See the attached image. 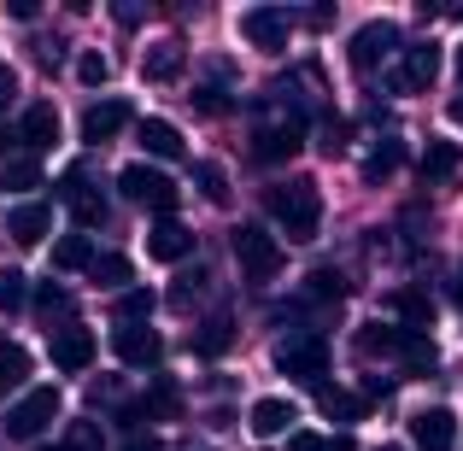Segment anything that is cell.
<instances>
[{
    "instance_id": "obj_1",
    "label": "cell",
    "mask_w": 463,
    "mask_h": 451,
    "mask_svg": "<svg viewBox=\"0 0 463 451\" xmlns=\"http://www.w3.org/2000/svg\"><path fill=\"white\" fill-rule=\"evenodd\" d=\"M270 217L282 223L288 240H317V229H323V188H317L311 176L276 182L270 188Z\"/></svg>"
},
{
    "instance_id": "obj_2",
    "label": "cell",
    "mask_w": 463,
    "mask_h": 451,
    "mask_svg": "<svg viewBox=\"0 0 463 451\" xmlns=\"http://www.w3.org/2000/svg\"><path fill=\"white\" fill-rule=\"evenodd\" d=\"M229 247H235V264H241L247 282H276V276H282V240H276L270 229L241 223L235 235H229Z\"/></svg>"
},
{
    "instance_id": "obj_3",
    "label": "cell",
    "mask_w": 463,
    "mask_h": 451,
    "mask_svg": "<svg viewBox=\"0 0 463 451\" xmlns=\"http://www.w3.org/2000/svg\"><path fill=\"white\" fill-rule=\"evenodd\" d=\"M118 188H124L129 205L158 211V217H170V211H176V200H182V188L165 176V170H153V164H124V170H118Z\"/></svg>"
},
{
    "instance_id": "obj_4",
    "label": "cell",
    "mask_w": 463,
    "mask_h": 451,
    "mask_svg": "<svg viewBox=\"0 0 463 451\" xmlns=\"http://www.w3.org/2000/svg\"><path fill=\"white\" fill-rule=\"evenodd\" d=\"M59 410H65L59 387H30V393L6 410V434H12V440H24V446H35L47 422H59Z\"/></svg>"
},
{
    "instance_id": "obj_5",
    "label": "cell",
    "mask_w": 463,
    "mask_h": 451,
    "mask_svg": "<svg viewBox=\"0 0 463 451\" xmlns=\"http://www.w3.org/2000/svg\"><path fill=\"white\" fill-rule=\"evenodd\" d=\"M276 370L294 375V381H306V387H323V375H328V340L323 334L282 340V346H276Z\"/></svg>"
},
{
    "instance_id": "obj_6",
    "label": "cell",
    "mask_w": 463,
    "mask_h": 451,
    "mask_svg": "<svg viewBox=\"0 0 463 451\" xmlns=\"http://www.w3.org/2000/svg\"><path fill=\"white\" fill-rule=\"evenodd\" d=\"M241 35H247L259 53H282L288 35H294V18L282 6H247L241 12Z\"/></svg>"
},
{
    "instance_id": "obj_7",
    "label": "cell",
    "mask_w": 463,
    "mask_h": 451,
    "mask_svg": "<svg viewBox=\"0 0 463 451\" xmlns=\"http://www.w3.org/2000/svg\"><path fill=\"white\" fill-rule=\"evenodd\" d=\"M306 147V117H282V124H259L252 129V158L259 164H282Z\"/></svg>"
},
{
    "instance_id": "obj_8",
    "label": "cell",
    "mask_w": 463,
    "mask_h": 451,
    "mask_svg": "<svg viewBox=\"0 0 463 451\" xmlns=\"http://www.w3.org/2000/svg\"><path fill=\"white\" fill-rule=\"evenodd\" d=\"M112 352H118V363H129V370H153V363L165 358V340H158V328H147V323H118L112 328Z\"/></svg>"
},
{
    "instance_id": "obj_9",
    "label": "cell",
    "mask_w": 463,
    "mask_h": 451,
    "mask_svg": "<svg viewBox=\"0 0 463 451\" xmlns=\"http://www.w3.org/2000/svg\"><path fill=\"white\" fill-rule=\"evenodd\" d=\"M393 47H399V30L382 18V23H364V30L352 35L346 59H352V70H358V77H370L375 65H387V59H393Z\"/></svg>"
},
{
    "instance_id": "obj_10",
    "label": "cell",
    "mask_w": 463,
    "mask_h": 451,
    "mask_svg": "<svg viewBox=\"0 0 463 451\" xmlns=\"http://www.w3.org/2000/svg\"><path fill=\"white\" fill-rule=\"evenodd\" d=\"M59 200L71 205L77 229H94V223H106V200L89 188V170H82V164H71V170H65V182H59Z\"/></svg>"
},
{
    "instance_id": "obj_11",
    "label": "cell",
    "mask_w": 463,
    "mask_h": 451,
    "mask_svg": "<svg viewBox=\"0 0 463 451\" xmlns=\"http://www.w3.org/2000/svg\"><path fill=\"white\" fill-rule=\"evenodd\" d=\"M53 370H65V375H82L94 363V334L89 328H77V323H65V328H53Z\"/></svg>"
},
{
    "instance_id": "obj_12",
    "label": "cell",
    "mask_w": 463,
    "mask_h": 451,
    "mask_svg": "<svg viewBox=\"0 0 463 451\" xmlns=\"http://www.w3.org/2000/svg\"><path fill=\"white\" fill-rule=\"evenodd\" d=\"M411 440H417V451H452L458 440V417L446 405H429L411 417Z\"/></svg>"
},
{
    "instance_id": "obj_13",
    "label": "cell",
    "mask_w": 463,
    "mask_h": 451,
    "mask_svg": "<svg viewBox=\"0 0 463 451\" xmlns=\"http://www.w3.org/2000/svg\"><path fill=\"white\" fill-rule=\"evenodd\" d=\"M434 77H440V47H434V42L405 47V59H399V70H393V82H399V89H405V94H422Z\"/></svg>"
},
{
    "instance_id": "obj_14",
    "label": "cell",
    "mask_w": 463,
    "mask_h": 451,
    "mask_svg": "<svg viewBox=\"0 0 463 451\" xmlns=\"http://www.w3.org/2000/svg\"><path fill=\"white\" fill-rule=\"evenodd\" d=\"M47 229H53V205H47V200H24V205L6 211V235L18 240V247H35Z\"/></svg>"
},
{
    "instance_id": "obj_15",
    "label": "cell",
    "mask_w": 463,
    "mask_h": 451,
    "mask_svg": "<svg viewBox=\"0 0 463 451\" xmlns=\"http://www.w3.org/2000/svg\"><path fill=\"white\" fill-rule=\"evenodd\" d=\"M194 252V229H182L176 217H165L158 229H147V258H158V264H182Z\"/></svg>"
},
{
    "instance_id": "obj_16",
    "label": "cell",
    "mask_w": 463,
    "mask_h": 451,
    "mask_svg": "<svg viewBox=\"0 0 463 451\" xmlns=\"http://www.w3.org/2000/svg\"><path fill=\"white\" fill-rule=\"evenodd\" d=\"M118 129H129V106L124 100H94L89 112H82V141H94V147L112 141Z\"/></svg>"
},
{
    "instance_id": "obj_17",
    "label": "cell",
    "mask_w": 463,
    "mask_h": 451,
    "mask_svg": "<svg viewBox=\"0 0 463 451\" xmlns=\"http://www.w3.org/2000/svg\"><path fill=\"white\" fill-rule=\"evenodd\" d=\"M182 410V393L176 381H153L147 399H136V405H124V422H170Z\"/></svg>"
},
{
    "instance_id": "obj_18",
    "label": "cell",
    "mask_w": 463,
    "mask_h": 451,
    "mask_svg": "<svg viewBox=\"0 0 463 451\" xmlns=\"http://www.w3.org/2000/svg\"><path fill=\"white\" fill-rule=\"evenodd\" d=\"M182 65H188V53H182V42H153L147 59H141V77L147 82H176Z\"/></svg>"
},
{
    "instance_id": "obj_19",
    "label": "cell",
    "mask_w": 463,
    "mask_h": 451,
    "mask_svg": "<svg viewBox=\"0 0 463 451\" xmlns=\"http://www.w3.org/2000/svg\"><path fill=\"white\" fill-rule=\"evenodd\" d=\"M18 136H24V147H53L59 141V112L53 106H24V117H18Z\"/></svg>"
},
{
    "instance_id": "obj_20",
    "label": "cell",
    "mask_w": 463,
    "mask_h": 451,
    "mask_svg": "<svg viewBox=\"0 0 463 451\" xmlns=\"http://www.w3.org/2000/svg\"><path fill=\"white\" fill-rule=\"evenodd\" d=\"M229 346H235V316H229V311H212L200 323V334H194V352H200V358H223Z\"/></svg>"
},
{
    "instance_id": "obj_21",
    "label": "cell",
    "mask_w": 463,
    "mask_h": 451,
    "mask_svg": "<svg viewBox=\"0 0 463 451\" xmlns=\"http://www.w3.org/2000/svg\"><path fill=\"white\" fill-rule=\"evenodd\" d=\"M247 422H252V434H259V440H276V434H288V422H299V410L288 405V399H259Z\"/></svg>"
},
{
    "instance_id": "obj_22",
    "label": "cell",
    "mask_w": 463,
    "mask_h": 451,
    "mask_svg": "<svg viewBox=\"0 0 463 451\" xmlns=\"http://www.w3.org/2000/svg\"><path fill=\"white\" fill-rule=\"evenodd\" d=\"M405 340H411V328H382V323L358 328V352L364 358H405Z\"/></svg>"
},
{
    "instance_id": "obj_23",
    "label": "cell",
    "mask_w": 463,
    "mask_h": 451,
    "mask_svg": "<svg viewBox=\"0 0 463 451\" xmlns=\"http://www.w3.org/2000/svg\"><path fill=\"white\" fill-rule=\"evenodd\" d=\"M458 164H463V153H458V141H429V153H422V182H446V176H458Z\"/></svg>"
},
{
    "instance_id": "obj_24",
    "label": "cell",
    "mask_w": 463,
    "mask_h": 451,
    "mask_svg": "<svg viewBox=\"0 0 463 451\" xmlns=\"http://www.w3.org/2000/svg\"><path fill=\"white\" fill-rule=\"evenodd\" d=\"M393 311L405 316V328H411V334H429V323H434V305H429V294H417V287H399V294H393Z\"/></svg>"
},
{
    "instance_id": "obj_25",
    "label": "cell",
    "mask_w": 463,
    "mask_h": 451,
    "mask_svg": "<svg viewBox=\"0 0 463 451\" xmlns=\"http://www.w3.org/2000/svg\"><path fill=\"white\" fill-rule=\"evenodd\" d=\"M100 252L89 247V235H59L53 240V270H89Z\"/></svg>"
},
{
    "instance_id": "obj_26",
    "label": "cell",
    "mask_w": 463,
    "mask_h": 451,
    "mask_svg": "<svg viewBox=\"0 0 463 451\" xmlns=\"http://www.w3.org/2000/svg\"><path fill=\"white\" fill-rule=\"evenodd\" d=\"M141 147H147L153 158H182L176 124H165V117H147V124H141Z\"/></svg>"
},
{
    "instance_id": "obj_27",
    "label": "cell",
    "mask_w": 463,
    "mask_h": 451,
    "mask_svg": "<svg viewBox=\"0 0 463 451\" xmlns=\"http://www.w3.org/2000/svg\"><path fill=\"white\" fill-rule=\"evenodd\" d=\"M317 410H323V417H340V422H358L364 417V399L346 393V387H317Z\"/></svg>"
},
{
    "instance_id": "obj_28",
    "label": "cell",
    "mask_w": 463,
    "mask_h": 451,
    "mask_svg": "<svg viewBox=\"0 0 463 451\" xmlns=\"http://www.w3.org/2000/svg\"><path fill=\"white\" fill-rule=\"evenodd\" d=\"M89 276H94L100 287H118V294H124V287H129V276H136V264H129L124 252H100V258L89 264Z\"/></svg>"
},
{
    "instance_id": "obj_29",
    "label": "cell",
    "mask_w": 463,
    "mask_h": 451,
    "mask_svg": "<svg viewBox=\"0 0 463 451\" xmlns=\"http://www.w3.org/2000/svg\"><path fill=\"white\" fill-rule=\"evenodd\" d=\"M399 164H405V141H382V147L364 158V182H387Z\"/></svg>"
},
{
    "instance_id": "obj_30",
    "label": "cell",
    "mask_w": 463,
    "mask_h": 451,
    "mask_svg": "<svg viewBox=\"0 0 463 451\" xmlns=\"http://www.w3.org/2000/svg\"><path fill=\"white\" fill-rule=\"evenodd\" d=\"M24 375H30V352L6 340V346H0V399H6L12 387H24Z\"/></svg>"
},
{
    "instance_id": "obj_31",
    "label": "cell",
    "mask_w": 463,
    "mask_h": 451,
    "mask_svg": "<svg viewBox=\"0 0 463 451\" xmlns=\"http://www.w3.org/2000/svg\"><path fill=\"white\" fill-rule=\"evenodd\" d=\"M306 299L340 305V299H346V276H340V270H311V276H306Z\"/></svg>"
},
{
    "instance_id": "obj_32",
    "label": "cell",
    "mask_w": 463,
    "mask_h": 451,
    "mask_svg": "<svg viewBox=\"0 0 463 451\" xmlns=\"http://www.w3.org/2000/svg\"><path fill=\"white\" fill-rule=\"evenodd\" d=\"M223 77H229V70H217L212 82H200V89H194V106H200L205 117H223V112H229V89H223Z\"/></svg>"
},
{
    "instance_id": "obj_33",
    "label": "cell",
    "mask_w": 463,
    "mask_h": 451,
    "mask_svg": "<svg viewBox=\"0 0 463 451\" xmlns=\"http://www.w3.org/2000/svg\"><path fill=\"white\" fill-rule=\"evenodd\" d=\"M112 311H118V323H147V316H153V294H147V287H124Z\"/></svg>"
},
{
    "instance_id": "obj_34",
    "label": "cell",
    "mask_w": 463,
    "mask_h": 451,
    "mask_svg": "<svg viewBox=\"0 0 463 451\" xmlns=\"http://www.w3.org/2000/svg\"><path fill=\"white\" fill-rule=\"evenodd\" d=\"M0 188H12V193L42 188V164H35V158H12V164L0 170Z\"/></svg>"
},
{
    "instance_id": "obj_35",
    "label": "cell",
    "mask_w": 463,
    "mask_h": 451,
    "mask_svg": "<svg viewBox=\"0 0 463 451\" xmlns=\"http://www.w3.org/2000/svg\"><path fill=\"white\" fill-rule=\"evenodd\" d=\"M59 451H106L100 422H71V428H65V440H59Z\"/></svg>"
},
{
    "instance_id": "obj_36",
    "label": "cell",
    "mask_w": 463,
    "mask_h": 451,
    "mask_svg": "<svg viewBox=\"0 0 463 451\" xmlns=\"http://www.w3.org/2000/svg\"><path fill=\"white\" fill-rule=\"evenodd\" d=\"M288 451H358V440L352 434H294Z\"/></svg>"
},
{
    "instance_id": "obj_37",
    "label": "cell",
    "mask_w": 463,
    "mask_h": 451,
    "mask_svg": "<svg viewBox=\"0 0 463 451\" xmlns=\"http://www.w3.org/2000/svg\"><path fill=\"white\" fill-rule=\"evenodd\" d=\"M194 182H200V193L212 205H229V176H223V164H194Z\"/></svg>"
},
{
    "instance_id": "obj_38",
    "label": "cell",
    "mask_w": 463,
    "mask_h": 451,
    "mask_svg": "<svg viewBox=\"0 0 463 451\" xmlns=\"http://www.w3.org/2000/svg\"><path fill=\"white\" fill-rule=\"evenodd\" d=\"M71 305H77V299H71V287H53V282L35 287V311H42L47 323H53V316H71Z\"/></svg>"
},
{
    "instance_id": "obj_39",
    "label": "cell",
    "mask_w": 463,
    "mask_h": 451,
    "mask_svg": "<svg viewBox=\"0 0 463 451\" xmlns=\"http://www.w3.org/2000/svg\"><path fill=\"white\" fill-rule=\"evenodd\" d=\"M106 77H112V59L106 53H82L77 59V82L82 89H106Z\"/></svg>"
},
{
    "instance_id": "obj_40",
    "label": "cell",
    "mask_w": 463,
    "mask_h": 451,
    "mask_svg": "<svg viewBox=\"0 0 463 451\" xmlns=\"http://www.w3.org/2000/svg\"><path fill=\"white\" fill-rule=\"evenodd\" d=\"M24 299H30V282H24V270H0V311H18Z\"/></svg>"
},
{
    "instance_id": "obj_41",
    "label": "cell",
    "mask_w": 463,
    "mask_h": 451,
    "mask_svg": "<svg viewBox=\"0 0 463 451\" xmlns=\"http://www.w3.org/2000/svg\"><path fill=\"white\" fill-rule=\"evenodd\" d=\"M405 363H411V370H434V340L429 334H411L405 340Z\"/></svg>"
},
{
    "instance_id": "obj_42",
    "label": "cell",
    "mask_w": 463,
    "mask_h": 451,
    "mask_svg": "<svg viewBox=\"0 0 463 451\" xmlns=\"http://www.w3.org/2000/svg\"><path fill=\"white\" fill-rule=\"evenodd\" d=\"M12 100H18V70H12V65H0V112H6Z\"/></svg>"
},
{
    "instance_id": "obj_43",
    "label": "cell",
    "mask_w": 463,
    "mask_h": 451,
    "mask_svg": "<svg viewBox=\"0 0 463 451\" xmlns=\"http://www.w3.org/2000/svg\"><path fill=\"white\" fill-rule=\"evenodd\" d=\"M118 451H165V440H158V434H129Z\"/></svg>"
},
{
    "instance_id": "obj_44",
    "label": "cell",
    "mask_w": 463,
    "mask_h": 451,
    "mask_svg": "<svg viewBox=\"0 0 463 451\" xmlns=\"http://www.w3.org/2000/svg\"><path fill=\"white\" fill-rule=\"evenodd\" d=\"M364 393H370V399H387V393H393V381H387V375H370V381H364Z\"/></svg>"
},
{
    "instance_id": "obj_45",
    "label": "cell",
    "mask_w": 463,
    "mask_h": 451,
    "mask_svg": "<svg viewBox=\"0 0 463 451\" xmlns=\"http://www.w3.org/2000/svg\"><path fill=\"white\" fill-rule=\"evenodd\" d=\"M24 147V136H18V129H0V158H6V153H18Z\"/></svg>"
},
{
    "instance_id": "obj_46",
    "label": "cell",
    "mask_w": 463,
    "mask_h": 451,
    "mask_svg": "<svg viewBox=\"0 0 463 451\" xmlns=\"http://www.w3.org/2000/svg\"><path fill=\"white\" fill-rule=\"evenodd\" d=\"M452 299H463V264H458V276H452Z\"/></svg>"
},
{
    "instance_id": "obj_47",
    "label": "cell",
    "mask_w": 463,
    "mask_h": 451,
    "mask_svg": "<svg viewBox=\"0 0 463 451\" xmlns=\"http://www.w3.org/2000/svg\"><path fill=\"white\" fill-rule=\"evenodd\" d=\"M452 124L463 129V94H458V100H452Z\"/></svg>"
},
{
    "instance_id": "obj_48",
    "label": "cell",
    "mask_w": 463,
    "mask_h": 451,
    "mask_svg": "<svg viewBox=\"0 0 463 451\" xmlns=\"http://www.w3.org/2000/svg\"><path fill=\"white\" fill-rule=\"evenodd\" d=\"M458 77H463V47H458Z\"/></svg>"
},
{
    "instance_id": "obj_49",
    "label": "cell",
    "mask_w": 463,
    "mask_h": 451,
    "mask_svg": "<svg viewBox=\"0 0 463 451\" xmlns=\"http://www.w3.org/2000/svg\"><path fill=\"white\" fill-rule=\"evenodd\" d=\"M35 451H59V446H35Z\"/></svg>"
},
{
    "instance_id": "obj_50",
    "label": "cell",
    "mask_w": 463,
    "mask_h": 451,
    "mask_svg": "<svg viewBox=\"0 0 463 451\" xmlns=\"http://www.w3.org/2000/svg\"><path fill=\"white\" fill-rule=\"evenodd\" d=\"M387 451H399V446H387Z\"/></svg>"
}]
</instances>
